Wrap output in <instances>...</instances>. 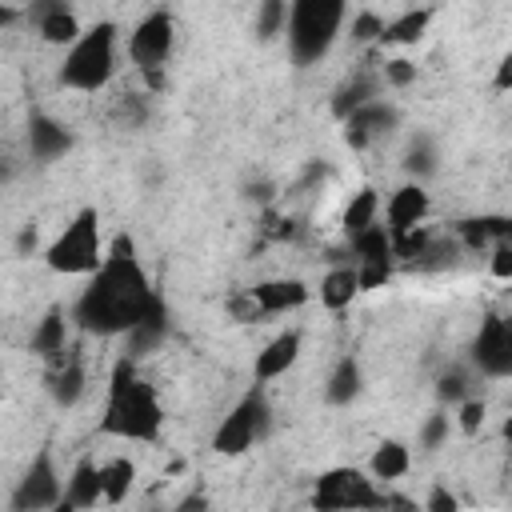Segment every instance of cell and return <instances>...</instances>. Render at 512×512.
Instances as JSON below:
<instances>
[{
    "mask_svg": "<svg viewBox=\"0 0 512 512\" xmlns=\"http://www.w3.org/2000/svg\"><path fill=\"white\" fill-rule=\"evenodd\" d=\"M156 300H160V292L152 288L148 272L140 268L132 236L120 232L112 240V252L104 256V264L88 276V288L80 292L72 320L96 336H120V332L128 336L148 316V308Z\"/></svg>",
    "mask_w": 512,
    "mask_h": 512,
    "instance_id": "obj_1",
    "label": "cell"
},
{
    "mask_svg": "<svg viewBox=\"0 0 512 512\" xmlns=\"http://www.w3.org/2000/svg\"><path fill=\"white\" fill-rule=\"evenodd\" d=\"M164 428V412H160V396L156 388L136 376V364L128 356L116 360L112 380H108V404L100 416V432L116 436V440H140L152 444Z\"/></svg>",
    "mask_w": 512,
    "mask_h": 512,
    "instance_id": "obj_2",
    "label": "cell"
},
{
    "mask_svg": "<svg viewBox=\"0 0 512 512\" xmlns=\"http://www.w3.org/2000/svg\"><path fill=\"white\" fill-rule=\"evenodd\" d=\"M344 20H348V4H340V0H296V4H288L284 36H288L292 60L300 68H308L320 56H328Z\"/></svg>",
    "mask_w": 512,
    "mask_h": 512,
    "instance_id": "obj_3",
    "label": "cell"
},
{
    "mask_svg": "<svg viewBox=\"0 0 512 512\" xmlns=\"http://www.w3.org/2000/svg\"><path fill=\"white\" fill-rule=\"evenodd\" d=\"M116 72V24L100 20L96 28H84L80 40L64 52L60 84L72 92H100Z\"/></svg>",
    "mask_w": 512,
    "mask_h": 512,
    "instance_id": "obj_4",
    "label": "cell"
},
{
    "mask_svg": "<svg viewBox=\"0 0 512 512\" xmlns=\"http://www.w3.org/2000/svg\"><path fill=\"white\" fill-rule=\"evenodd\" d=\"M44 264L60 276H92L104 264V240H100L96 208H80L64 224V232L44 248Z\"/></svg>",
    "mask_w": 512,
    "mask_h": 512,
    "instance_id": "obj_5",
    "label": "cell"
},
{
    "mask_svg": "<svg viewBox=\"0 0 512 512\" xmlns=\"http://www.w3.org/2000/svg\"><path fill=\"white\" fill-rule=\"evenodd\" d=\"M384 496L376 480L360 468H328L312 484V508L316 512H380Z\"/></svg>",
    "mask_w": 512,
    "mask_h": 512,
    "instance_id": "obj_6",
    "label": "cell"
},
{
    "mask_svg": "<svg viewBox=\"0 0 512 512\" xmlns=\"http://www.w3.org/2000/svg\"><path fill=\"white\" fill-rule=\"evenodd\" d=\"M264 428H268V404H264L260 392H248V396L216 424L212 448H216L220 456H240V452H248V448L264 436Z\"/></svg>",
    "mask_w": 512,
    "mask_h": 512,
    "instance_id": "obj_7",
    "label": "cell"
},
{
    "mask_svg": "<svg viewBox=\"0 0 512 512\" xmlns=\"http://www.w3.org/2000/svg\"><path fill=\"white\" fill-rule=\"evenodd\" d=\"M172 44H176V20H172V12L156 8V12H148L132 28V36H128V60L140 72H164L168 56H172Z\"/></svg>",
    "mask_w": 512,
    "mask_h": 512,
    "instance_id": "obj_8",
    "label": "cell"
},
{
    "mask_svg": "<svg viewBox=\"0 0 512 512\" xmlns=\"http://www.w3.org/2000/svg\"><path fill=\"white\" fill-rule=\"evenodd\" d=\"M56 500H64V480L56 472V460L52 452H36L12 492V512H48Z\"/></svg>",
    "mask_w": 512,
    "mask_h": 512,
    "instance_id": "obj_9",
    "label": "cell"
},
{
    "mask_svg": "<svg viewBox=\"0 0 512 512\" xmlns=\"http://www.w3.org/2000/svg\"><path fill=\"white\" fill-rule=\"evenodd\" d=\"M472 364L492 380H504L512 372V328L504 316H488L480 324V336L472 344Z\"/></svg>",
    "mask_w": 512,
    "mask_h": 512,
    "instance_id": "obj_10",
    "label": "cell"
},
{
    "mask_svg": "<svg viewBox=\"0 0 512 512\" xmlns=\"http://www.w3.org/2000/svg\"><path fill=\"white\" fill-rule=\"evenodd\" d=\"M428 208H432V200H428L424 184H400L388 196V204H384V228H388V236L408 232V228H420L424 216H428Z\"/></svg>",
    "mask_w": 512,
    "mask_h": 512,
    "instance_id": "obj_11",
    "label": "cell"
},
{
    "mask_svg": "<svg viewBox=\"0 0 512 512\" xmlns=\"http://www.w3.org/2000/svg\"><path fill=\"white\" fill-rule=\"evenodd\" d=\"M308 284L304 280H292V276H280V280H260L252 292H248V300H252V308L260 312V316H280V312H292V308H300V304H308Z\"/></svg>",
    "mask_w": 512,
    "mask_h": 512,
    "instance_id": "obj_12",
    "label": "cell"
},
{
    "mask_svg": "<svg viewBox=\"0 0 512 512\" xmlns=\"http://www.w3.org/2000/svg\"><path fill=\"white\" fill-rule=\"evenodd\" d=\"M300 332L296 328H288V332H276L260 352H256V360H252V376L260 380V384H272V380H280L296 360H300Z\"/></svg>",
    "mask_w": 512,
    "mask_h": 512,
    "instance_id": "obj_13",
    "label": "cell"
},
{
    "mask_svg": "<svg viewBox=\"0 0 512 512\" xmlns=\"http://www.w3.org/2000/svg\"><path fill=\"white\" fill-rule=\"evenodd\" d=\"M396 124H400V112H396L392 104H384V100H372V104L356 108V112L344 120V136H348L352 148H368L376 136L392 132Z\"/></svg>",
    "mask_w": 512,
    "mask_h": 512,
    "instance_id": "obj_14",
    "label": "cell"
},
{
    "mask_svg": "<svg viewBox=\"0 0 512 512\" xmlns=\"http://www.w3.org/2000/svg\"><path fill=\"white\" fill-rule=\"evenodd\" d=\"M52 368H48V392H52V400L60 404V408H72V404H80V396H84V364H80V356L68 348L64 356H56V360H48Z\"/></svg>",
    "mask_w": 512,
    "mask_h": 512,
    "instance_id": "obj_15",
    "label": "cell"
},
{
    "mask_svg": "<svg viewBox=\"0 0 512 512\" xmlns=\"http://www.w3.org/2000/svg\"><path fill=\"white\" fill-rule=\"evenodd\" d=\"M72 148V132L60 124V120H52V116H32V124H28V152L40 160V164H48V160H60L64 152Z\"/></svg>",
    "mask_w": 512,
    "mask_h": 512,
    "instance_id": "obj_16",
    "label": "cell"
},
{
    "mask_svg": "<svg viewBox=\"0 0 512 512\" xmlns=\"http://www.w3.org/2000/svg\"><path fill=\"white\" fill-rule=\"evenodd\" d=\"M64 500L76 508V512H92L100 504V464L92 456L76 460V468L68 472L64 480Z\"/></svg>",
    "mask_w": 512,
    "mask_h": 512,
    "instance_id": "obj_17",
    "label": "cell"
},
{
    "mask_svg": "<svg viewBox=\"0 0 512 512\" xmlns=\"http://www.w3.org/2000/svg\"><path fill=\"white\" fill-rule=\"evenodd\" d=\"M36 28H40V36H44L48 44H60V48H64V44L72 48V44L80 40V32H84L80 20H76V12H72L68 4H44Z\"/></svg>",
    "mask_w": 512,
    "mask_h": 512,
    "instance_id": "obj_18",
    "label": "cell"
},
{
    "mask_svg": "<svg viewBox=\"0 0 512 512\" xmlns=\"http://www.w3.org/2000/svg\"><path fill=\"white\" fill-rule=\"evenodd\" d=\"M360 388H364L360 360L356 356H340L336 368H332V376H328V384H324V400L336 404V408H344V404H352L360 396Z\"/></svg>",
    "mask_w": 512,
    "mask_h": 512,
    "instance_id": "obj_19",
    "label": "cell"
},
{
    "mask_svg": "<svg viewBox=\"0 0 512 512\" xmlns=\"http://www.w3.org/2000/svg\"><path fill=\"white\" fill-rule=\"evenodd\" d=\"M356 296H360V284H356V268L352 264H340V268H328L324 272V280H320V304L328 312H344Z\"/></svg>",
    "mask_w": 512,
    "mask_h": 512,
    "instance_id": "obj_20",
    "label": "cell"
},
{
    "mask_svg": "<svg viewBox=\"0 0 512 512\" xmlns=\"http://www.w3.org/2000/svg\"><path fill=\"white\" fill-rule=\"evenodd\" d=\"M32 352L44 356V360H56V356L68 352V316H64L60 308H48L44 320L36 324V332H32Z\"/></svg>",
    "mask_w": 512,
    "mask_h": 512,
    "instance_id": "obj_21",
    "label": "cell"
},
{
    "mask_svg": "<svg viewBox=\"0 0 512 512\" xmlns=\"http://www.w3.org/2000/svg\"><path fill=\"white\" fill-rule=\"evenodd\" d=\"M136 484V464L128 456H116L100 464V504H124Z\"/></svg>",
    "mask_w": 512,
    "mask_h": 512,
    "instance_id": "obj_22",
    "label": "cell"
},
{
    "mask_svg": "<svg viewBox=\"0 0 512 512\" xmlns=\"http://www.w3.org/2000/svg\"><path fill=\"white\" fill-rule=\"evenodd\" d=\"M408 468H412V456H408V444H400V440H384V444L372 452V460H368V476H372L376 484H392V480H400Z\"/></svg>",
    "mask_w": 512,
    "mask_h": 512,
    "instance_id": "obj_23",
    "label": "cell"
},
{
    "mask_svg": "<svg viewBox=\"0 0 512 512\" xmlns=\"http://www.w3.org/2000/svg\"><path fill=\"white\" fill-rule=\"evenodd\" d=\"M372 224H380V196H376V188H360V192H352V200L344 208V232L360 236Z\"/></svg>",
    "mask_w": 512,
    "mask_h": 512,
    "instance_id": "obj_24",
    "label": "cell"
},
{
    "mask_svg": "<svg viewBox=\"0 0 512 512\" xmlns=\"http://www.w3.org/2000/svg\"><path fill=\"white\" fill-rule=\"evenodd\" d=\"M428 20H432V8H412V12L396 16V20H384L380 44H416L424 36Z\"/></svg>",
    "mask_w": 512,
    "mask_h": 512,
    "instance_id": "obj_25",
    "label": "cell"
},
{
    "mask_svg": "<svg viewBox=\"0 0 512 512\" xmlns=\"http://www.w3.org/2000/svg\"><path fill=\"white\" fill-rule=\"evenodd\" d=\"M372 100H376V84H372L368 76H356L352 84H344V88H340V96L332 100V112L348 120L356 108H364V104H372Z\"/></svg>",
    "mask_w": 512,
    "mask_h": 512,
    "instance_id": "obj_26",
    "label": "cell"
},
{
    "mask_svg": "<svg viewBox=\"0 0 512 512\" xmlns=\"http://www.w3.org/2000/svg\"><path fill=\"white\" fill-rule=\"evenodd\" d=\"M352 252L360 260H392V240H388V228L384 224H372L368 232L352 236Z\"/></svg>",
    "mask_w": 512,
    "mask_h": 512,
    "instance_id": "obj_27",
    "label": "cell"
},
{
    "mask_svg": "<svg viewBox=\"0 0 512 512\" xmlns=\"http://www.w3.org/2000/svg\"><path fill=\"white\" fill-rule=\"evenodd\" d=\"M460 236H464L468 248H484L488 240H508V220H488V216L480 220L476 216V220H464L460 224Z\"/></svg>",
    "mask_w": 512,
    "mask_h": 512,
    "instance_id": "obj_28",
    "label": "cell"
},
{
    "mask_svg": "<svg viewBox=\"0 0 512 512\" xmlns=\"http://www.w3.org/2000/svg\"><path fill=\"white\" fill-rule=\"evenodd\" d=\"M284 24H288V4H284V0H264V4L256 8V32H260V40L280 36Z\"/></svg>",
    "mask_w": 512,
    "mask_h": 512,
    "instance_id": "obj_29",
    "label": "cell"
},
{
    "mask_svg": "<svg viewBox=\"0 0 512 512\" xmlns=\"http://www.w3.org/2000/svg\"><path fill=\"white\" fill-rule=\"evenodd\" d=\"M352 268H356V284H360V292H368V288H384V284L392 280V260H356Z\"/></svg>",
    "mask_w": 512,
    "mask_h": 512,
    "instance_id": "obj_30",
    "label": "cell"
},
{
    "mask_svg": "<svg viewBox=\"0 0 512 512\" xmlns=\"http://www.w3.org/2000/svg\"><path fill=\"white\" fill-rule=\"evenodd\" d=\"M436 392H440V400H448V404H460V400H468V396H472L468 372H464V368H452V372H444Z\"/></svg>",
    "mask_w": 512,
    "mask_h": 512,
    "instance_id": "obj_31",
    "label": "cell"
},
{
    "mask_svg": "<svg viewBox=\"0 0 512 512\" xmlns=\"http://www.w3.org/2000/svg\"><path fill=\"white\" fill-rule=\"evenodd\" d=\"M384 80H388L392 88H408V84H416V64L404 60V56L384 60Z\"/></svg>",
    "mask_w": 512,
    "mask_h": 512,
    "instance_id": "obj_32",
    "label": "cell"
},
{
    "mask_svg": "<svg viewBox=\"0 0 512 512\" xmlns=\"http://www.w3.org/2000/svg\"><path fill=\"white\" fill-rule=\"evenodd\" d=\"M444 440H448V416H444V412H436V416H428V420H424V428H420V448H428V452H432V448H440Z\"/></svg>",
    "mask_w": 512,
    "mask_h": 512,
    "instance_id": "obj_33",
    "label": "cell"
},
{
    "mask_svg": "<svg viewBox=\"0 0 512 512\" xmlns=\"http://www.w3.org/2000/svg\"><path fill=\"white\" fill-rule=\"evenodd\" d=\"M380 32H384V20L376 16V12H356L352 16V40H380Z\"/></svg>",
    "mask_w": 512,
    "mask_h": 512,
    "instance_id": "obj_34",
    "label": "cell"
},
{
    "mask_svg": "<svg viewBox=\"0 0 512 512\" xmlns=\"http://www.w3.org/2000/svg\"><path fill=\"white\" fill-rule=\"evenodd\" d=\"M432 168H436V152H432V144H428V140H416V144L408 148V172L428 176Z\"/></svg>",
    "mask_w": 512,
    "mask_h": 512,
    "instance_id": "obj_35",
    "label": "cell"
},
{
    "mask_svg": "<svg viewBox=\"0 0 512 512\" xmlns=\"http://www.w3.org/2000/svg\"><path fill=\"white\" fill-rule=\"evenodd\" d=\"M484 416H488V408H484V400H476V396H468V400H460V428L464 432H480V424H484Z\"/></svg>",
    "mask_w": 512,
    "mask_h": 512,
    "instance_id": "obj_36",
    "label": "cell"
},
{
    "mask_svg": "<svg viewBox=\"0 0 512 512\" xmlns=\"http://www.w3.org/2000/svg\"><path fill=\"white\" fill-rule=\"evenodd\" d=\"M420 512H460V500L448 492V484H432V492L420 504Z\"/></svg>",
    "mask_w": 512,
    "mask_h": 512,
    "instance_id": "obj_37",
    "label": "cell"
},
{
    "mask_svg": "<svg viewBox=\"0 0 512 512\" xmlns=\"http://www.w3.org/2000/svg\"><path fill=\"white\" fill-rule=\"evenodd\" d=\"M488 268H492L496 280H508V276H512V244H508V240H496V244H492Z\"/></svg>",
    "mask_w": 512,
    "mask_h": 512,
    "instance_id": "obj_38",
    "label": "cell"
},
{
    "mask_svg": "<svg viewBox=\"0 0 512 512\" xmlns=\"http://www.w3.org/2000/svg\"><path fill=\"white\" fill-rule=\"evenodd\" d=\"M172 512H208V496L204 492H188Z\"/></svg>",
    "mask_w": 512,
    "mask_h": 512,
    "instance_id": "obj_39",
    "label": "cell"
},
{
    "mask_svg": "<svg viewBox=\"0 0 512 512\" xmlns=\"http://www.w3.org/2000/svg\"><path fill=\"white\" fill-rule=\"evenodd\" d=\"M380 512H420V504L408 500V496H384V508Z\"/></svg>",
    "mask_w": 512,
    "mask_h": 512,
    "instance_id": "obj_40",
    "label": "cell"
},
{
    "mask_svg": "<svg viewBox=\"0 0 512 512\" xmlns=\"http://www.w3.org/2000/svg\"><path fill=\"white\" fill-rule=\"evenodd\" d=\"M36 240H40V236H36V228H32V224H28V228H24V232H20V240H16V252H20V256H28V252H32V248H36Z\"/></svg>",
    "mask_w": 512,
    "mask_h": 512,
    "instance_id": "obj_41",
    "label": "cell"
},
{
    "mask_svg": "<svg viewBox=\"0 0 512 512\" xmlns=\"http://www.w3.org/2000/svg\"><path fill=\"white\" fill-rule=\"evenodd\" d=\"M508 84H512V56H504L500 60V72H496V88L508 92Z\"/></svg>",
    "mask_w": 512,
    "mask_h": 512,
    "instance_id": "obj_42",
    "label": "cell"
},
{
    "mask_svg": "<svg viewBox=\"0 0 512 512\" xmlns=\"http://www.w3.org/2000/svg\"><path fill=\"white\" fill-rule=\"evenodd\" d=\"M16 16H20V8H12V4H0V28H8Z\"/></svg>",
    "mask_w": 512,
    "mask_h": 512,
    "instance_id": "obj_43",
    "label": "cell"
},
{
    "mask_svg": "<svg viewBox=\"0 0 512 512\" xmlns=\"http://www.w3.org/2000/svg\"><path fill=\"white\" fill-rule=\"evenodd\" d=\"M48 512H76V508H72V504H68V500H56V504H52V508H48Z\"/></svg>",
    "mask_w": 512,
    "mask_h": 512,
    "instance_id": "obj_44",
    "label": "cell"
},
{
    "mask_svg": "<svg viewBox=\"0 0 512 512\" xmlns=\"http://www.w3.org/2000/svg\"><path fill=\"white\" fill-rule=\"evenodd\" d=\"M0 400H4V388H0Z\"/></svg>",
    "mask_w": 512,
    "mask_h": 512,
    "instance_id": "obj_45",
    "label": "cell"
}]
</instances>
